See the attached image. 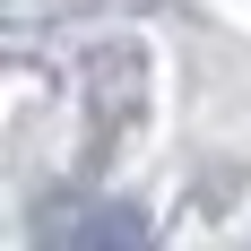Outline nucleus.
Here are the masks:
<instances>
[{"instance_id": "1", "label": "nucleus", "mask_w": 251, "mask_h": 251, "mask_svg": "<svg viewBox=\"0 0 251 251\" xmlns=\"http://www.w3.org/2000/svg\"><path fill=\"white\" fill-rule=\"evenodd\" d=\"M44 243H78V251H139V243H148V217H139V208H61V217H44Z\"/></svg>"}]
</instances>
